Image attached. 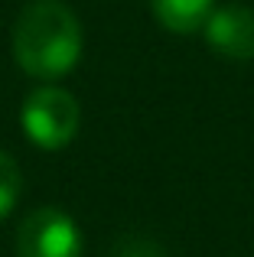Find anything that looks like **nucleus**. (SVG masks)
<instances>
[{
	"label": "nucleus",
	"mask_w": 254,
	"mask_h": 257,
	"mask_svg": "<svg viewBox=\"0 0 254 257\" xmlns=\"http://www.w3.org/2000/svg\"><path fill=\"white\" fill-rule=\"evenodd\" d=\"M13 62L36 82L69 75L82 59V23L62 0H30L13 23Z\"/></svg>",
	"instance_id": "1"
},
{
	"label": "nucleus",
	"mask_w": 254,
	"mask_h": 257,
	"mask_svg": "<svg viewBox=\"0 0 254 257\" xmlns=\"http://www.w3.org/2000/svg\"><path fill=\"white\" fill-rule=\"evenodd\" d=\"M78 120H82V111H78L75 94L49 82L33 88L20 107V124L39 150L69 147L78 134Z\"/></svg>",
	"instance_id": "2"
},
{
	"label": "nucleus",
	"mask_w": 254,
	"mask_h": 257,
	"mask_svg": "<svg viewBox=\"0 0 254 257\" xmlns=\"http://www.w3.org/2000/svg\"><path fill=\"white\" fill-rule=\"evenodd\" d=\"M17 257H82V231L62 208H33L17 228Z\"/></svg>",
	"instance_id": "3"
},
{
	"label": "nucleus",
	"mask_w": 254,
	"mask_h": 257,
	"mask_svg": "<svg viewBox=\"0 0 254 257\" xmlns=\"http://www.w3.org/2000/svg\"><path fill=\"white\" fill-rule=\"evenodd\" d=\"M205 43L231 62H251L254 59V10L244 4L215 7L202 26Z\"/></svg>",
	"instance_id": "4"
},
{
	"label": "nucleus",
	"mask_w": 254,
	"mask_h": 257,
	"mask_svg": "<svg viewBox=\"0 0 254 257\" xmlns=\"http://www.w3.org/2000/svg\"><path fill=\"white\" fill-rule=\"evenodd\" d=\"M150 10L163 30L176 36H192L212 17L215 0H150Z\"/></svg>",
	"instance_id": "5"
},
{
	"label": "nucleus",
	"mask_w": 254,
	"mask_h": 257,
	"mask_svg": "<svg viewBox=\"0 0 254 257\" xmlns=\"http://www.w3.org/2000/svg\"><path fill=\"white\" fill-rule=\"evenodd\" d=\"M20 192H23V173L10 153L0 150V218H7L17 208Z\"/></svg>",
	"instance_id": "6"
}]
</instances>
